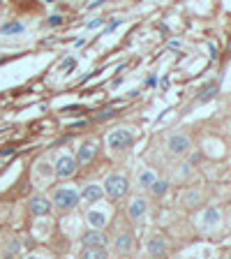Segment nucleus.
Masks as SVG:
<instances>
[{
    "label": "nucleus",
    "instance_id": "1a4fd4ad",
    "mask_svg": "<svg viewBox=\"0 0 231 259\" xmlns=\"http://www.w3.org/2000/svg\"><path fill=\"white\" fill-rule=\"evenodd\" d=\"M28 210H30L32 218H47V215H51L54 206H51L49 197H44V194H35V197H30V201H28Z\"/></svg>",
    "mask_w": 231,
    "mask_h": 259
},
{
    "label": "nucleus",
    "instance_id": "dca6fc26",
    "mask_svg": "<svg viewBox=\"0 0 231 259\" xmlns=\"http://www.w3.org/2000/svg\"><path fill=\"white\" fill-rule=\"evenodd\" d=\"M220 210L215 208V206H208V208L201 213V218H199V225L201 227H215V225H220Z\"/></svg>",
    "mask_w": 231,
    "mask_h": 259
},
{
    "label": "nucleus",
    "instance_id": "aec40b11",
    "mask_svg": "<svg viewBox=\"0 0 231 259\" xmlns=\"http://www.w3.org/2000/svg\"><path fill=\"white\" fill-rule=\"evenodd\" d=\"M215 93H217V83H208L206 88H201V93H199V102H208L210 97H215Z\"/></svg>",
    "mask_w": 231,
    "mask_h": 259
},
{
    "label": "nucleus",
    "instance_id": "9b49d317",
    "mask_svg": "<svg viewBox=\"0 0 231 259\" xmlns=\"http://www.w3.org/2000/svg\"><path fill=\"white\" fill-rule=\"evenodd\" d=\"M86 225H88V229L104 232V227L109 225V213L107 210H97V208L86 210Z\"/></svg>",
    "mask_w": 231,
    "mask_h": 259
},
{
    "label": "nucleus",
    "instance_id": "20e7f679",
    "mask_svg": "<svg viewBox=\"0 0 231 259\" xmlns=\"http://www.w3.org/2000/svg\"><path fill=\"white\" fill-rule=\"evenodd\" d=\"M76 169H79V162H76V157L70 155V153H63V155H58V160L54 162L56 178H63V181H67V178L74 176Z\"/></svg>",
    "mask_w": 231,
    "mask_h": 259
},
{
    "label": "nucleus",
    "instance_id": "f257e3e1",
    "mask_svg": "<svg viewBox=\"0 0 231 259\" xmlns=\"http://www.w3.org/2000/svg\"><path fill=\"white\" fill-rule=\"evenodd\" d=\"M49 201L58 213H70L81 204V190H76L74 185H60V188L51 190Z\"/></svg>",
    "mask_w": 231,
    "mask_h": 259
},
{
    "label": "nucleus",
    "instance_id": "f03ea898",
    "mask_svg": "<svg viewBox=\"0 0 231 259\" xmlns=\"http://www.w3.org/2000/svg\"><path fill=\"white\" fill-rule=\"evenodd\" d=\"M102 190H104V197H107V199L120 201L129 194V178L123 176V174H111L102 183Z\"/></svg>",
    "mask_w": 231,
    "mask_h": 259
},
{
    "label": "nucleus",
    "instance_id": "f8f14e48",
    "mask_svg": "<svg viewBox=\"0 0 231 259\" xmlns=\"http://www.w3.org/2000/svg\"><path fill=\"white\" fill-rule=\"evenodd\" d=\"M107 234L104 232H95V229H88V232L81 234V245L83 248H107Z\"/></svg>",
    "mask_w": 231,
    "mask_h": 259
},
{
    "label": "nucleus",
    "instance_id": "2eb2a0df",
    "mask_svg": "<svg viewBox=\"0 0 231 259\" xmlns=\"http://www.w3.org/2000/svg\"><path fill=\"white\" fill-rule=\"evenodd\" d=\"M155 181H157V174L153 169H139V174H136V188L139 190H151Z\"/></svg>",
    "mask_w": 231,
    "mask_h": 259
},
{
    "label": "nucleus",
    "instance_id": "39448f33",
    "mask_svg": "<svg viewBox=\"0 0 231 259\" xmlns=\"http://www.w3.org/2000/svg\"><path fill=\"white\" fill-rule=\"evenodd\" d=\"M144 245H146V254L153 259H164L169 252V243L162 234H151V236L146 238Z\"/></svg>",
    "mask_w": 231,
    "mask_h": 259
},
{
    "label": "nucleus",
    "instance_id": "ddd939ff",
    "mask_svg": "<svg viewBox=\"0 0 231 259\" xmlns=\"http://www.w3.org/2000/svg\"><path fill=\"white\" fill-rule=\"evenodd\" d=\"M104 199V190L102 183H88L81 188V201H88V204H100Z\"/></svg>",
    "mask_w": 231,
    "mask_h": 259
},
{
    "label": "nucleus",
    "instance_id": "5701e85b",
    "mask_svg": "<svg viewBox=\"0 0 231 259\" xmlns=\"http://www.w3.org/2000/svg\"><path fill=\"white\" fill-rule=\"evenodd\" d=\"M146 86H157V79H155V76H148V79H146Z\"/></svg>",
    "mask_w": 231,
    "mask_h": 259
},
{
    "label": "nucleus",
    "instance_id": "a211bd4d",
    "mask_svg": "<svg viewBox=\"0 0 231 259\" xmlns=\"http://www.w3.org/2000/svg\"><path fill=\"white\" fill-rule=\"evenodd\" d=\"M23 23L21 21H12V23H5V26L0 28V32H3V35H16V32H23Z\"/></svg>",
    "mask_w": 231,
    "mask_h": 259
},
{
    "label": "nucleus",
    "instance_id": "0eeeda50",
    "mask_svg": "<svg viewBox=\"0 0 231 259\" xmlns=\"http://www.w3.org/2000/svg\"><path fill=\"white\" fill-rule=\"evenodd\" d=\"M113 250H116L120 257L134 254L136 252V236L132 232H120L118 236L113 238Z\"/></svg>",
    "mask_w": 231,
    "mask_h": 259
},
{
    "label": "nucleus",
    "instance_id": "9d476101",
    "mask_svg": "<svg viewBox=\"0 0 231 259\" xmlns=\"http://www.w3.org/2000/svg\"><path fill=\"white\" fill-rule=\"evenodd\" d=\"M146 213H148V199H146V197L136 194V197H132V199L127 201V218L132 222H139Z\"/></svg>",
    "mask_w": 231,
    "mask_h": 259
},
{
    "label": "nucleus",
    "instance_id": "6e6552de",
    "mask_svg": "<svg viewBox=\"0 0 231 259\" xmlns=\"http://www.w3.org/2000/svg\"><path fill=\"white\" fill-rule=\"evenodd\" d=\"M167 148H169V153H171V155L180 157V155H188V153L192 151V141H190L188 135H180V132H176V135L169 137Z\"/></svg>",
    "mask_w": 231,
    "mask_h": 259
},
{
    "label": "nucleus",
    "instance_id": "b1692460",
    "mask_svg": "<svg viewBox=\"0 0 231 259\" xmlns=\"http://www.w3.org/2000/svg\"><path fill=\"white\" fill-rule=\"evenodd\" d=\"M72 65H74V58H70V60H65V65H63V67H65V70H70Z\"/></svg>",
    "mask_w": 231,
    "mask_h": 259
},
{
    "label": "nucleus",
    "instance_id": "4be33fe9",
    "mask_svg": "<svg viewBox=\"0 0 231 259\" xmlns=\"http://www.w3.org/2000/svg\"><path fill=\"white\" fill-rule=\"evenodd\" d=\"M60 21H63V19H60V16H51V19H49V26H58Z\"/></svg>",
    "mask_w": 231,
    "mask_h": 259
},
{
    "label": "nucleus",
    "instance_id": "423d86ee",
    "mask_svg": "<svg viewBox=\"0 0 231 259\" xmlns=\"http://www.w3.org/2000/svg\"><path fill=\"white\" fill-rule=\"evenodd\" d=\"M97 153H100V141L88 137V139H83L79 144V148H76V162H79V164H88V162H93L97 157Z\"/></svg>",
    "mask_w": 231,
    "mask_h": 259
},
{
    "label": "nucleus",
    "instance_id": "393cba45",
    "mask_svg": "<svg viewBox=\"0 0 231 259\" xmlns=\"http://www.w3.org/2000/svg\"><path fill=\"white\" fill-rule=\"evenodd\" d=\"M226 259H231V252H229V257H226Z\"/></svg>",
    "mask_w": 231,
    "mask_h": 259
},
{
    "label": "nucleus",
    "instance_id": "f3484780",
    "mask_svg": "<svg viewBox=\"0 0 231 259\" xmlns=\"http://www.w3.org/2000/svg\"><path fill=\"white\" fill-rule=\"evenodd\" d=\"M79 259H111L107 248H83Z\"/></svg>",
    "mask_w": 231,
    "mask_h": 259
},
{
    "label": "nucleus",
    "instance_id": "412c9836",
    "mask_svg": "<svg viewBox=\"0 0 231 259\" xmlns=\"http://www.w3.org/2000/svg\"><path fill=\"white\" fill-rule=\"evenodd\" d=\"M23 259H49L47 254H39V252H30V254H26Z\"/></svg>",
    "mask_w": 231,
    "mask_h": 259
},
{
    "label": "nucleus",
    "instance_id": "6ab92c4d",
    "mask_svg": "<svg viewBox=\"0 0 231 259\" xmlns=\"http://www.w3.org/2000/svg\"><path fill=\"white\" fill-rule=\"evenodd\" d=\"M167 192H169V183H167V181H160V178H157L155 183H153V188H151V194H155V197H164Z\"/></svg>",
    "mask_w": 231,
    "mask_h": 259
},
{
    "label": "nucleus",
    "instance_id": "7ed1b4c3",
    "mask_svg": "<svg viewBox=\"0 0 231 259\" xmlns=\"http://www.w3.org/2000/svg\"><path fill=\"white\" fill-rule=\"evenodd\" d=\"M134 130H129V127H113L111 132L107 135V146H109V151L111 153H123L127 151L129 146L134 144Z\"/></svg>",
    "mask_w": 231,
    "mask_h": 259
},
{
    "label": "nucleus",
    "instance_id": "4468645a",
    "mask_svg": "<svg viewBox=\"0 0 231 259\" xmlns=\"http://www.w3.org/2000/svg\"><path fill=\"white\" fill-rule=\"evenodd\" d=\"M32 178H35V183H49V181H54L56 174H54V167L49 164V162H37L35 164V171H32Z\"/></svg>",
    "mask_w": 231,
    "mask_h": 259
}]
</instances>
